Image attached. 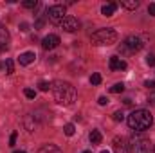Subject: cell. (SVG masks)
Segmentation results:
<instances>
[{
  "mask_svg": "<svg viewBox=\"0 0 155 153\" xmlns=\"http://www.w3.org/2000/svg\"><path fill=\"white\" fill-rule=\"evenodd\" d=\"M126 122H128V126L132 128V130H135V132H144V130H148L150 126H152V122H153V117L152 114L148 112V110H134L132 114L128 115V119H126Z\"/></svg>",
  "mask_w": 155,
  "mask_h": 153,
  "instance_id": "2",
  "label": "cell"
},
{
  "mask_svg": "<svg viewBox=\"0 0 155 153\" xmlns=\"http://www.w3.org/2000/svg\"><path fill=\"white\" fill-rule=\"evenodd\" d=\"M123 90H124V85H123V83H116V85L110 88V92H112V94H121Z\"/></svg>",
  "mask_w": 155,
  "mask_h": 153,
  "instance_id": "20",
  "label": "cell"
},
{
  "mask_svg": "<svg viewBox=\"0 0 155 153\" xmlns=\"http://www.w3.org/2000/svg\"><path fill=\"white\" fill-rule=\"evenodd\" d=\"M101 153H108V151H101Z\"/></svg>",
  "mask_w": 155,
  "mask_h": 153,
  "instance_id": "38",
  "label": "cell"
},
{
  "mask_svg": "<svg viewBox=\"0 0 155 153\" xmlns=\"http://www.w3.org/2000/svg\"><path fill=\"white\" fill-rule=\"evenodd\" d=\"M5 49H7V45H5V43H0V52H4Z\"/></svg>",
  "mask_w": 155,
  "mask_h": 153,
  "instance_id": "34",
  "label": "cell"
},
{
  "mask_svg": "<svg viewBox=\"0 0 155 153\" xmlns=\"http://www.w3.org/2000/svg\"><path fill=\"white\" fill-rule=\"evenodd\" d=\"M130 153H152L153 148H152V142L143 137V135H132L130 137Z\"/></svg>",
  "mask_w": 155,
  "mask_h": 153,
  "instance_id": "4",
  "label": "cell"
},
{
  "mask_svg": "<svg viewBox=\"0 0 155 153\" xmlns=\"http://www.w3.org/2000/svg\"><path fill=\"white\" fill-rule=\"evenodd\" d=\"M116 9H117L116 2H108V4H105V5L101 7V13H103L105 16H112V15L116 13Z\"/></svg>",
  "mask_w": 155,
  "mask_h": 153,
  "instance_id": "12",
  "label": "cell"
},
{
  "mask_svg": "<svg viewBox=\"0 0 155 153\" xmlns=\"http://www.w3.org/2000/svg\"><path fill=\"white\" fill-rule=\"evenodd\" d=\"M108 67H110V70H126V61L124 60H121V58H117V56H112L110 58V61H108Z\"/></svg>",
  "mask_w": 155,
  "mask_h": 153,
  "instance_id": "10",
  "label": "cell"
},
{
  "mask_svg": "<svg viewBox=\"0 0 155 153\" xmlns=\"http://www.w3.org/2000/svg\"><path fill=\"white\" fill-rule=\"evenodd\" d=\"M114 153H130V146L126 144V141L123 137L114 139Z\"/></svg>",
  "mask_w": 155,
  "mask_h": 153,
  "instance_id": "9",
  "label": "cell"
},
{
  "mask_svg": "<svg viewBox=\"0 0 155 153\" xmlns=\"http://www.w3.org/2000/svg\"><path fill=\"white\" fill-rule=\"evenodd\" d=\"M40 153H63V151L56 144H45V146L40 148Z\"/></svg>",
  "mask_w": 155,
  "mask_h": 153,
  "instance_id": "14",
  "label": "cell"
},
{
  "mask_svg": "<svg viewBox=\"0 0 155 153\" xmlns=\"http://www.w3.org/2000/svg\"><path fill=\"white\" fill-rule=\"evenodd\" d=\"M63 132H65V135H69V137H71V135H74L76 128H74V124H72V122H69V124H65V126H63Z\"/></svg>",
  "mask_w": 155,
  "mask_h": 153,
  "instance_id": "19",
  "label": "cell"
},
{
  "mask_svg": "<svg viewBox=\"0 0 155 153\" xmlns=\"http://www.w3.org/2000/svg\"><path fill=\"white\" fill-rule=\"evenodd\" d=\"M101 139H103V135H101L99 130H92V132H90V142H92V144H99Z\"/></svg>",
  "mask_w": 155,
  "mask_h": 153,
  "instance_id": "16",
  "label": "cell"
},
{
  "mask_svg": "<svg viewBox=\"0 0 155 153\" xmlns=\"http://www.w3.org/2000/svg\"><path fill=\"white\" fill-rule=\"evenodd\" d=\"M43 24H45V20H43V18H38V22L35 24V27H36V29H40V27H43Z\"/></svg>",
  "mask_w": 155,
  "mask_h": 153,
  "instance_id": "31",
  "label": "cell"
},
{
  "mask_svg": "<svg viewBox=\"0 0 155 153\" xmlns=\"http://www.w3.org/2000/svg\"><path fill=\"white\" fill-rule=\"evenodd\" d=\"M52 94H54V99L58 105H63V106H71L74 101H76V88L67 83V81H54L52 83Z\"/></svg>",
  "mask_w": 155,
  "mask_h": 153,
  "instance_id": "1",
  "label": "cell"
},
{
  "mask_svg": "<svg viewBox=\"0 0 155 153\" xmlns=\"http://www.w3.org/2000/svg\"><path fill=\"white\" fill-rule=\"evenodd\" d=\"M24 126H25V130H27L29 133L36 132V122L33 121V117H31V115H25V117H24Z\"/></svg>",
  "mask_w": 155,
  "mask_h": 153,
  "instance_id": "13",
  "label": "cell"
},
{
  "mask_svg": "<svg viewBox=\"0 0 155 153\" xmlns=\"http://www.w3.org/2000/svg\"><path fill=\"white\" fill-rule=\"evenodd\" d=\"M123 119H124L123 112H121V110H117L116 114H114V121H123Z\"/></svg>",
  "mask_w": 155,
  "mask_h": 153,
  "instance_id": "27",
  "label": "cell"
},
{
  "mask_svg": "<svg viewBox=\"0 0 155 153\" xmlns=\"http://www.w3.org/2000/svg\"><path fill=\"white\" fill-rule=\"evenodd\" d=\"M146 63H148L150 67H153L155 65V54H148V56H146Z\"/></svg>",
  "mask_w": 155,
  "mask_h": 153,
  "instance_id": "26",
  "label": "cell"
},
{
  "mask_svg": "<svg viewBox=\"0 0 155 153\" xmlns=\"http://www.w3.org/2000/svg\"><path fill=\"white\" fill-rule=\"evenodd\" d=\"M148 13H150V16H155V2L148 5Z\"/></svg>",
  "mask_w": 155,
  "mask_h": 153,
  "instance_id": "28",
  "label": "cell"
},
{
  "mask_svg": "<svg viewBox=\"0 0 155 153\" xmlns=\"http://www.w3.org/2000/svg\"><path fill=\"white\" fill-rule=\"evenodd\" d=\"M65 16H67V15H65V5L56 4V5L47 7V18H49L52 24H61Z\"/></svg>",
  "mask_w": 155,
  "mask_h": 153,
  "instance_id": "6",
  "label": "cell"
},
{
  "mask_svg": "<svg viewBox=\"0 0 155 153\" xmlns=\"http://www.w3.org/2000/svg\"><path fill=\"white\" fill-rule=\"evenodd\" d=\"M0 69H4V63H0Z\"/></svg>",
  "mask_w": 155,
  "mask_h": 153,
  "instance_id": "35",
  "label": "cell"
},
{
  "mask_svg": "<svg viewBox=\"0 0 155 153\" xmlns=\"http://www.w3.org/2000/svg\"><path fill=\"white\" fill-rule=\"evenodd\" d=\"M15 153H25V151H15Z\"/></svg>",
  "mask_w": 155,
  "mask_h": 153,
  "instance_id": "37",
  "label": "cell"
},
{
  "mask_svg": "<svg viewBox=\"0 0 155 153\" xmlns=\"http://www.w3.org/2000/svg\"><path fill=\"white\" fill-rule=\"evenodd\" d=\"M27 29H29V24H25V22L20 24V31H27Z\"/></svg>",
  "mask_w": 155,
  "mask_h": 153,
  "instance_id": "32",
  "label": "cell"
},
{
  "mask_svg": "<svg viewBox=\"0 0 155 153\" xmlns=\"http://www.w3.org/2000/svg\"><path fill=\"white\" fill-rule=\"evenodd\" d=\"M152 153H155V148H153V151H152Z\"/></svg>",
  "mask_w": 155,
  "mask_h": 153,
  "instance_id": "39",
  "label": "cell"
},
{
  "mask_svg": "<svg viewBox=\"0 0 155 153\" xmlns=\"http://www.w3.org/2000/svg\"><path fill=\"white\" fill-rule=\"evenodd\" d=\"M83 153H92V151H88V150H87V151H83Z\"/></svg>",
  "mask_w": 155,
  "mask_h": 153,
  "instance_id": "36",
  "label": "cell"
},
{
  "mask_svg": "<svg viewBox=\"0 0 155 153\" xmlns=\"http://www.w3.org/2000/svg\"><path fill=\"white\" fill-rule=\"evenodd\" d=\"M150 103H152V105L155 106V92L152 94V96H150Z\"/></svg>",
  "mask_w": 155,
  "mask_h": 153,
  "instance_id": "33",
  "label": "cell"
},
{
  "mask_svg": "<svg viewBox=\"0 0 155 153\" xmlns=\"http://www.w3.org/2000/svg\"><path fill=\"white\" fill-rule=\"evenodd\" d=\"M36 5H38L36 0H25V2H24V7H25V9H35Z\"/></svg>",
  "mask_w": 155,
  "mask_h": 153,
  "instance_id": "21",
  "label": "cell"
},
{
  "mask_svg": "<svg viewBox=\"0 0 155 153\" xmlns=\"http://www.w3.org/2000/svg\"><path fill=\"white\" fill-rule=\"evenodd\" d=\"M144 86H148L150 90H155V81H150V79H148V81L144 83Z\"/></svg>",
  "mask_w": 155,
  "mask_h": 153,
  "instance_id": "29",
  "label": "cell"
},
{
  "mask_svg": "<svg viewBox=\"0 0 155 153\" xmlns=\"http://www.w3.org/2000/svg\"><path fill=\"white\" fill-rule=\"evenodd\" d=\"M60 45V36L58 34H47L45 38L41 40V47L45 49V50H52V49H56Z\"/></svg>",
  "mask_w": 155,
  "mask_h": 153,
  "instance_id": "8",
  "label": "cell"
},
{
  "mask_svg": "<svg viewBox=\"0 0 155 153\" xmlns=\"http://www.w3.org/2000/svg\"><path fill=\"white\" fill-rule=\"evenodd\" d=\"M60 25H61V29H63V31H67V33H74V31H78V29H79V20H78L76 16L67 15Z\"/></svg>",
  "mask_w": 155,
  "mask_h": 153,
  "instance_id": "7",
  "label": "cell"
},
{
  "mask_svg": "<svg viewBox=\"0 0 155 153\" xmlns=\"http://www.w3.org/2000/svg\"><path fill=\"white\" fill-rule=\"evenodd\" d=\"M90 83H92V85H99V83H101V76H99V74H92V76H90Z\"/></svg>",
  "mask_w": 155,
  "mask_h": 153,
  "instance_id": "24",
  "label": "cell"
},
{
  "mask_svg": "<svg viewBox=\"0 0 155 153\" xmlns=\"http://www.w3.org/2000/svg\"><path fill=\"white\" fill-rule=\"evenodd\" d=\"M117 41V33L114 29H99L92 34V43L94 45H114Z\"/></svg>",
  "mask_w": 155,
  "mask_h": 153,
  "instance_id": "3",
  "label": "cell"
},
{
  "mask_svg": "<svg viewBox=\"0 0 155 153\" xmlns=\"http://www.w3.org/2000/svg\"><path fill=\"white\" fill-rule=\"evenodd\" d=\"M16 137H18V133H16V132H13V133H11V137H9V146H15V144H16Z\"/></svg>",
  "mask_w": 155,
  "mask_h": 153,
  "instance_id": "25",
  "label": "cell"
},
{
  "mask_svg": "<svg viewBox=\"0 0 155 153\" xmlns=\"http://www.w3.org/2000/svg\"><path fill=\"white\" fill-rule=\"evenodd\" d=\"M35 58H36V54L29 50V52L20 54V56H18V61H20V65H29V63H33V61H35Z\"/></svg>",
  "mask_w": 155,
  "mask_h": 153,
  "instance_id": "11",
  "label": "cell"
},
{
  "mask_svg": "<svg viewBox=\"0 0 155 153\" xmlns=\"http://www.w3.org/2000/svg\"><path fill=\"white\" fill-rule=\"evenodd\" d=\"M38 86H40V90H41V92H47V90H49L52 85H51V83H47V81H40Z\"/></svg>",
  "mask_w": 155,
  "mask_h": 153,
  "instance_id": "23",
  "label": "cell"
},
{
  "mask_svg": "<svg viewBox=\"0 0 155 153\" xmlns=\"http://www.w3.org/2000/svg\"><path fill=\"white\" fill-rule=\"evenodd\" d=\"M4 69H5V74H13V72H15V63H13V60H5Z\"/></svg>",
  "mask_w": 155,
  "mask_h": 153,
  "instance_id": "18",
  "label": "cell"
},
{
  "mask_svg": "<svg viewBox=\"0 0 155 153\" xmlns=\"http://www.w3.org/2000/svg\"><path fill=\"white\" fill-rule=\"evenodd\" d=\"M24 94H25V97H29V99H35V97H36V92H35L33 88H25Z\"/></svg>",
  "mask_w": 155,
  "mask_h": 153,
  "instance_id": "22",
  "label": "cell"
},
{
  "mask_svg": "<svg viewBox=\"0 0 155 153\" xmlns=\"http://www.w3.org/2000/svg\"><path fill=\"white\" fill-rule=\"evenodd\" d=\"M7 40H9V31L4 25H0V43H5L7 45Z\"/></svg>",
  "mask_w": 155,
  "mask_h": 153,
  "instance_id": "17",
  "label": "cell"
},
{
  "mask_svg": "<svg viewBox=\"0 0 155 153\" xmlns=\"http://www.w3.org/2000/svg\"><path fill=\"white\" fill-rule=\"evenodd\" d=\"M97 103H99V105H101V106H105V105H107V103H108V99H107V97H105V96H101V97H99V99H97Z\"/></svg>",
  "mask_w": 155,
  "mask_h": 153,
  "instance_id": "30",
  "label": "cell"
},
{
  "mask_svg": "<svg viewBox=\"0 0 155 153\" xmlns=\"http://www.w3.org/2000/svg\"><path fill=\"white\" fill-rule=\"evenodd\" d=\"M121 5H123L124 9H128V11H134V9L139 7V0H123Z\"/></svg>",
  "mask_w": 155,
  "mask_h": 153,
  "instance_id": "15",
  "label": "cell"
},
{
  "mask_svg": "<svg viewBox=\"0 0 155 153\" xmlns=\"http://www.w3.org/2000/svg\"><path fill=\"white\" fill-rule=\"evenodd\" d=\"M143 45H144V41H143L141 36L130 34V36H126L124 41L121 43V52L123 54H134V52H139L143 49Z\"/></svg>",
  "mask_w": 155,
  "mask_h": 153,
  "instance_id": "5",
  "label": "cell"
}]
</instances>
